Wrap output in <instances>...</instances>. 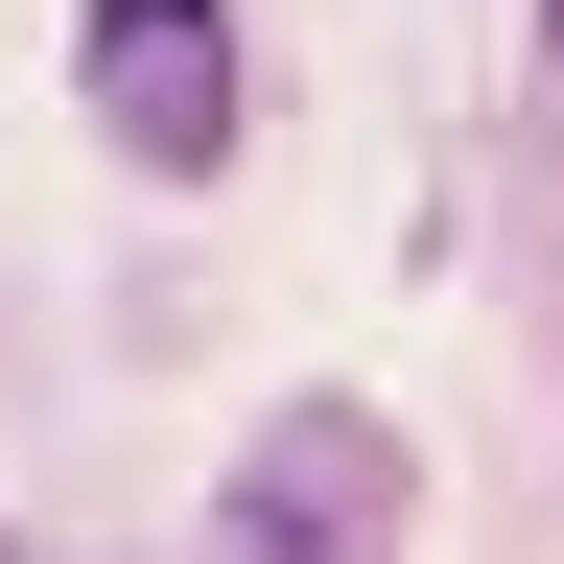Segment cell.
<instances>
[{"label": "cell", "instance_id": "cell-2", "mask_svg": "<svg viewBox=\"0 0 564 564\" xmlns=\"http://www.w3.org/2000/svg\"><path fill=\"white\" fill-rule=\"evenodd\" d=\"M70 95H95L118 165L212 188L236 165V0H70Z\"/></svg>", "mask_w": 564, "mask_h": 564}, {"label": "cell", "instance_id": "cell-1", "mask_svg": "<svg viewBox=\"0 0 564 564\" xmlns=\"http://www.w3.org/2000/svg\"><path fill=\"white\" fill-rule=\"evenodd\" d=\"M400 518H423V470H400L377 400H282L212 470V564H400Z\"/></svg>", "mask_w": 564, "mask_h": 564}, {"label": "cell", "instance_id": "cell-3", "mask_svg": "<svg viewBox=\"0 0 564 564\" xmlns=\"http://www.w3.org/2000/svg\"><path fill=\"white\" fill-rule=\"evenodd\" d=\"M541 47H564V0H541Z\"/></svg>", "mask_w": 564, "mask_h": 564}]
</instances>
